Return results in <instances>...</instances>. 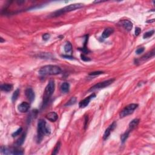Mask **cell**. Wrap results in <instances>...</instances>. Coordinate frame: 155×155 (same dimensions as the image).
Here are the masks:
<instances>
[{
    "mask_svg": "<svg viewBox=\"0 0 155 155\" xmlns=\"http://www.w3.org/2000/svg\"><path fill=\"white\" fill-rule=\"evenodd\" d=\"M51 133V129L47 125L44 120H40L38 122L37 128V142L40 143L43 139L44 135H49Z\"/></svg>",
    "mask_w": 155,
    "mask_h": 155,
    "instance_id": "obj_1",
    "label": "cell"
},
{
    "mask_svg": "<svg viewBox=\"0 0 155 155\" xmlns=\"http://www.w3.org/2000/svg\"><path fill=\"white\" fill-rule=\"evenodd\" d=\"M61 69L55 65H47L42 67L38 73L41 75H57L61 73Z\"/></svg>",
    "mask_w": 155,
    "mask_h": 155,
    "instance_id": "obj_2",
    "label": "cell"
},
{
    "mask_svg": "<svg viewBox=\"0 0 155 155\" xmlns=\"http://www.w3.org/2000/svg\"><path fill=\"white\" fill-rule=\"evenodd\" d=\"M84 6V4L81 3H76V4H70L69 6L64 7V8H61V9L58 10V11L54 12L50 15L51 17H57L60 16V15L64 14L66 12H70L75 11L76 9L83 7Z\"/></svg>",
    "mask_w": 155,
    "mask_h": 155,
    "instance_id": "obj_3",
    "label": "cell"
},
{
    "mask_svg": "<svg viewBox=\"0 0 155 155\" xmlns=\"http://www.w3.org/2000/svg\"><path fill=\"white\" fill-rule=\"evenodd\" d=\"M54 88H55V84L53 80H50L45 87V90L43 95V101H42V107H45L47 104L48 102L50 99V97L53 94Z\"/></svg>",
    "mask_w": 155,
    "mask_h": 155,
    "instance_id": "obj_4",
    "label": "cell"
},
{
    "mask_svg": "<svg viewBox=\"0 0 155 155\" xmlns=\"http://www.w3.org/2000/svg\"><path fill=\"white\" fill-rule=\"evenodd\" d=\"M138 107V104H131L126 106L120 113V116L121 118L127 116L131 115L133 113V112L136 110Z\"/></svg>",
    "mask_w": 155,
    "mask_h": 155,
    "instance_id": "obj_5",
    "label": "cell"
},
{
    "mask_svg": "<svg viewBox=\"0 0 155 155\" xmlns=\"http://www.w3.org/2000/svg\"><path fill=\"white\" fill-rule=\"evenodd\" d=\"M115 79L112 78V79H108V80H107V81H104L101 82V83H98V84H95V86L92 87L88 91H93V90H95L100 89V88H103L107 87L110 86V84H112V83L115 81Z\"/></svg>",
    "mask_w": 155,
    "mask_h": 155,
    "instance_id": "obj_6",
    "label": "cell"
},
{
    "mask_svg": "<svg viewBox=\"0 0 155 155\" xmlns=\"http://www.w3.org/2000/svg\"><path fill=\"white\" fill-rule=\"evenodd\" d=\"M1 152L3 154H15L21 155L23 154V151L16 149H8L6 147H1Z\"/></svg>",
    "mask_w": 155,
    "mask_h": 155,
    "instance_id": "obj_7",
    "label": "cell"
},
{
    "mask_svg": "<svg viewBox=\"0 0 155 155\" xmlns=\"http://www.w3.org/2000/svg\"><path fill=\"white\" fill-rule=\"evenodd\" d=\"M96 97V94L95 93H92V95H90V96L87 97L83 100H81L79 103V107L81 108H84L85 107H86L87 105L89 104L90 101L93 98H95Z\"/></svg>",
    "mask_w": 155,
    "mask_h": 155,
    "instance_id": "obj_8",
    "label": "cell"
},
{
    "mask_svg": "<svg viewBox=\"0 0 155 155\" xmlns=\"http://www.w3.org/2000/svg\"><path fill=\"white\" fill-rule=\"evenodd\" d=\"M116 125H117L116 122L114 121L113 123L110 124V125L108 126V127L106 129V130H105L104 134V136H103L104 140H106V139L108 138V137L110 136L111 133L113 132V131L115 129L116 127Z\"/></svg>",
    "mask_w": 155,
    "mask_h": 155,
    "instance_id": "obj_9",
    "label": "cell"
},
{
    "mask_svg": "<svg viewBox=\"0 0 155 155\" xmlns=\"http://www.w3.org/2000/svg\"><path fill=\"white\" fill-rule=\"evenodd\" d=\"M154 56V50H153L151 52L148 53L146 54H145V55L142 56V57L140 58L139 59H138L135 60V64H138V63H139L140 64L141 62H145V61H146L148 59H150L151 58L153 57Z\"/></svg>",
    "mask_w": 155,
    "mask_h": 155,
    "instance_id": "obj_10",
    "label": "cell"
},
{
    "mask_svg": "<svg viewBox=\"0 0 155 155\" xmlns=\"http://www.w3.org/2000/svg\"><path fill=\"white\" fill-rule=\"evenodd\" d=\"M119 24H120V25H121L122 27H124V29L128 32L132 30L133 28L132 23L128 20H122V21H120Z\"/></svg>",
    "mask_w": 155,
    "mask_h": 155,
    "instance_id": "obj_11",
    "label": "cell"
},
{
    "mask_svg": "<svg viewBox=\"0 0 155 155\" xmlns=\"http://www.w3.org/2000/svg\"><path fill=\"white\" fill-rule=\"evenodd\" d=\"M25 94L27 98L29 100L30 103H32L35 98V92H33V90H32L31 88H28L25 90Z\"/></svg>",
    "mask_w": 155,
    "mask_h": 155,
    "instance_id": "obj_12",
    "label": "cell"
},
{
    "mask_svg": "<svg viewBox=\"0 0 155 155\" xmlns=\"http://www.w3.org/2000/svg\"><path fill=\"white\" fill-rule=\"evenodd\" d=\"M30 108V104L26 102H23L18 105V109L21 113H26Z\"/></svg>",
    "mask_w": 155,
    "mask_h": 155,
    "instance_id": "obj_13",
    "label": "cell"
},
{
    "mask_svg": "<svg viewBox=\"0 0 155 155\" xmlns=\"http://www.w3.org/2000/svg\"><path fill=\"white\" fill-rule=\"evenodd\" d=\"M45 117H46L49 121H50L54 122L57 121L58 118V116L57 113H55V112H52L47 113V115H45Z\"/></svg>",
    "mask_w": 155,
    "mask_h": 155,
    "instance_id": "obj_14",
    "label": "cell"
},
{
    "mask_svg": "<svg viewBox=\"0 0 155 155\" xmlns=\"http://www.w3.org/2000/svg\"><path fill=\"white\" fill-rule=\"evenodd\" d=\"M114 32V29L113 28H108L105 29L104 30L103 33H102V38L103 39H105L108 38L112 34H113Z\"/></svg>",
    "mask_w": 155,
    "mask_h": 155,
    "instance_id": "obj_15",
    "label": "cell"
},
{
    "mask_svg": "<svg viewBox=\"0 0 155 155\" xmlns=\"http://www.w3.org/2000/svg\"><path fill=\"white\" fill-rule=\"evenodd\" d=\"M88 35H86V36H85V41H84V47H83L82 49H81V48L78 49L79 50H81L82 52H83V54H88V53L90 52V51L88 50V49H87V46H86L87 44V42H88Z\"/></svg>",
    "mask_w": 155,
    "mask_h": 155,
    "instance_id": "obj_16",
    "label": "cell"
},
{
    "mask_svg": "<svg viewBox=\"0 0 155 155\" xmlns=\"http://www.w3.org/2000/svg\"><path fill=\"white\" fill-rule=\"evenodd\" d=\"M1 90L2 91L6 92H11L13 89V85L11 84H4L1 85L0 86Z\"/></svg>",
    "mask_w": 155,
    "mask_h": 155,
    "instance_id": "obj_17",
    "label": "cell"
},
{
    "mask_svg": "<svg viewBox=\"0 0 155 155\" xmlns=\"http://www.w3.org/2000/svg\"><path fill=\"white\" fill-rule=\"evenodd\" d=\"M139 123V119H134L129 124V130L132 131L135 128V127L138 125Z\"/></svg>",
    "mask_w": 155,
    "mask_h": 155,
    "instance_id": "obj_18",
    "label": "cell"
},
{
    "mask_svg": "<svg viewBox=\"0 0 155 155\" xmlns=\"http://www.w3.org/2000/svg\"><path fill=\"white\" fill-rule=\"evenodd\" d=\"M61 90L62 93H68L70 90V84L68 83H63L61 86Z\"/></svg>",
    "mask_w": 155,
    "mask_h": 155,
    "instance_id": "obj_19",
    "label": "cell"
},
{
    "mask_svg": "<svg viewBox=\"0 0 155 155\" xmlns=\"http://www.w3.org/2000/svg\"><path fill=\"white\" fill-rule=\"evenodd\" d=\"M25 137H26V133H24L22 134V136L19 139H18V141H16V144L18 146H21V145L23 144V143L24 142Z\"/></svg>",
    "mask_w": 155,
    "mask_h": 155,
    "instance_id": "obj_20",
    "label": "cell"
},
{
    "mask_svg": "<svg viewBox=\"0 0 155 155\" xmlns=\"http://www.w3.org/2000/svg\"><path fill=\"white\" fill-rule=\"evenodd\" d=\"M131 131L130 130H127L126 131V132L122 134L121 136V142L122 144H124V142H125L126 140H127V138H129V134H130Z\"/></svg>",
    "mask_w": 155,
    "mask_h": 155,
    "instance_id": "obj_21",
    "label": "cell"
},
{
    "mask_svg": "<svg viewBox=\"0 0 155 155\" xmlns=\"http://www.w3.org/2000/svg\"><path fill=\"white\" fill-rule=\"evenodd\" d=\"M64 52L66 53H69V52H71V50H72V45L70 42H66V45H64Z\"/></svg>",
    "mask_w": 155,
    "mask_h": 155,
    "instance_id": "obj_22",
    "label": "cell"
},
{
    "mask_svg": "<svg viewBox=\"0 0 155 155\" xmlns=\"http://www.w3.org/2000/svg\"><path fill=\"white\" fill-rule=\"evenodd\" d=\"M154 30H151L150 31H149L147 32H145L144 35H143V38L144 39H147L150 38L151 37L154 35Z\"/></svg>",
    "mask_w": 155,
    "mask_h": 155,
    "instance_id": "obj_23",
    "label": "cell"
},
{
    "mask_svg": "<svg viewBox=\"0 0 155 155\" xmlns=\"http://www.w3.org/2000/svg\"><path fill=\"white\" fill-rule=\"evenodd\" d=\"M20 95V90L19 89H16L15 91V92L13 93L12 96V102H15L16 100L18 99V96H19Z\"/></svg>",
    "mask_w": 155,
    "mask_h": 155,
    "instance_id": "obj_24",
    "label": "cell"
},
{
    "mask_svg": "<svg viewBox=\"0 0 155 155\" xmlns=\"http://www.w3.org/2000/svg\"><path fill=\"white\" fill-rule=\"evenodd\" d=\"M76 102V97H72L65 104V106H71V105H74Z\"/></svg>",
    "mask_w": 155,
    "mask_h": 155,
    "instance_id": "obj_25",
    "label": "cell"
},
{
    "mask_svg": "<svg viewBox=\"0 0 155 155\" xmlns=\"http://www.w3.org/2000/svg\"><path fill=\"white\" fill-rule=\"evenodd\" d=\"M60 147H61V143H60V142H59L57 143V145H55V147H54L52 154H53V155L57 154V153L59 152V149H60Z\"/></svg>",
    "mask_w": 155,
    "mask_h": 155,
    "instance_id": "obj_26",
    "label": "cell"
},
{
    "mask_svg": "<svg viewBox=\"0 0 155 155\" xmlns=\"http://www.w3.org/2000/svg\"><path fill=\"white\" fill-rule=\"evenodd\" d=\"M40 57L42 59H50V58H52V55H51L50 54L47 53H41Z\"/></svg>",
    "mask_w": 155,
    "mask_h": 155,
    "instance_id": "obj_27",
    "label": "cell"
},
{
    "mask_svg": "<svg viewBox=\"0 0 155 155\" xmlns=\"http://www.w3.org/2000/svg\"><path fill=\"white\" fill-rule=\"evenodd\" d=\"M22 132H23V129H22V127H20V128L18 129L16 131H15L14 133H13L12 136V137H16V136L20 135L22 133Z\"/></svg>",
    "mask_w": 155,
    "mask_h": 155,
    "instance_id": "obj_28",
    "label": "cell"
},
{
    "mask_svg": "<svg viewBox=\"0 0 155 155\" xmlns=\"http://www.w3.org/2000/svg\"><path fill=\"white\" fill-rule=\"evenodd\" d=\"M81 58L83 61H85V62H88V61H90L92 60L90 58H88L87 57H86V54H81Z\"/></svg>",
    "mask_w": 155,
    "mask_h": 155,
    "instance_id": "obj_29",
    "label": "cell"
},
{
    "mask_svg": "<svg viewBox=\"0 0 155 155\" xmlns=\"http://www.w3.org/2000/svg\"><path fill=\"white\" fill-rule=\"evenodd\" d=\"M104 71H93V72H90L89 74V76H96V75H99L103 74Z\"/></svg>",
    "mask_w": 155,
    "mask_h": 155,
    "instance_id": "obj_30",
    "label": "cell"
},
{
    "mask_svg": "<svg viewBox=\"0 0 155 155\" xmlns=\"http://www.w3.org/2000/svg\"><path fill=\"white\" fill-rule=\"evenodd\" d=\"M50 38V35L49 33H45L42 35V39L44 41H47L49 40Z\"/></svg>",
    "mask_w": 155,
    "mask_h": 155,
    "instance_id": "obj_31",
    "label": "cell"
},
{
    "mask_svg": "<svg viewBox=\"0 0 155 155\" xmlns=\"http://www.w3.org/2000/svg\"><path fill=\"white\" fill-rule=\"evenodd\" d=\"M144 52V47H141V48L138 49L137 50H136V53L137 54H140L141 53H142Z\"/></svg>",
    "mask_w": 155,
    "mask_h": 155,
    "instance_id": "obj_32",
    "label": "cell"
},
{
    "mask_svg": "<svg viewBox=\"0 0 155 155\" xmlns=\"http://www.w3.org/2000/svg\"><path fill=\"white\" fill-rule=\"evenodd\" d=\"M141 32V28H139V27H136L135 30H134V34H135L136 36H138L139 34H140Z\"/></svg>",
    "mask_w": 155,
    "mask_h": 155,
    "instance_id": "obj_33",
    "label": "cell"
},
{
    "mask_svg": "<svg viewBox=\"0 0 155 155\" xmlns=\"http://www.w3.org/2000/svg\"><path fill=\"white\" fill-rule=\"evenodd\" d=\"M61 57L64 58L66 59H74V57H72L71 56H70V55H67V54H64V55H61Z\"/></svg>",
    "mask_w": 155,
    "mask_h": 155,
    "instance_id": "obj_34",
    "label": "cell"
},
{
    "mask_svg": "<svg viewBox=\"0 0 155 155\" xmlns=\"http://www.w3.org/2000/svg\"><path fill=\"white\" fill-rule=\"evenodd\" d=\"M88 116H86V118H85V124H84V127H85V129H86L87 126V123H88Z\"/></svg>",
    "mask_w": 155,
    "mask_h": 155,
    "instance_id": "obj_35",
    "label": "cell"
},
{
    "mask_svg": "<svg viewBox=\"0 0 155 155\" xmlns=\"http://www.w3.org/2000/svg\"><path fill=\"white\" fill-rule=\"evenodd\" d=\"M0 42H1V43H3V42H5V40H3V38L2 37H1V38H0Z\"/></svg>",
    "mask_w": 155,
    "mask_h": 155,
    "instance_id": "obj_36",
    "label": "cell"
}]
</instances>
